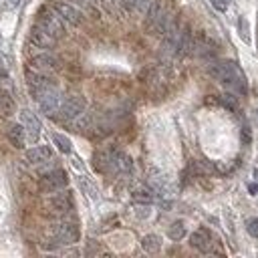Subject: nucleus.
<instances>
[{
  "instance_id": "1",
  "label": "nucleus",
  "mask_w": 258,
  "mask_h": 258,
  "mask_svg": "<svg viewBox=\"0 0 258 258\" xmlns=\"http://www.w3.org/2000/svg\"><path fill=\"white\" fill-rule=\"evenodd\" d=\"M210 75L216 81H220V83L228 85L236 95H242V97H244L246 91H248L246 79H244L240 67L234 61H218V63L210 65Z\"/></svg>"
},
{
  "instance_id": "2",
  "label": "nucleus",
  "mask_w": 258,
  "mask_h": 258,
  "mask_svg": "<svg viewBox=\"0 0 258 258\" xmlns=\"http://www.w3.org/2000/svg\"><path fill=\"white\" fill-rule=\"evenodd\" d=\"M173 22L172 18V12L166 4V0H154L149 10L145 12V26L149 33H157V34H164L170 24Z\"/></svg>"
},
{
  "instance_id": "3",
  "label": "nucleus",
  "mask_w": 258,
  "mask_h": 258,
  "mask_svg": "<svg viewBox=\"0 0 258 258\" xmlns=\"http://www.w3.org/2000/svg\"><path fill=\"white\" fill-rule=\"evenodd\" d=\"M49 234L61 244H75L81 236V230L71 220H59L49 226Z\"/></svg>"
},
{
  "instance_id": "4",
  "label": "nucleus",
  "mask_w": 258,
  "mask_h": 258,
  "mask_svg": "<svg viewBox=\"0 0 258 258\" xmlns=\"http://www.w3.org/2000/svg\"><path fill=\"white\" fill-rule=\"evenodd\" d=\"M65 20L61 18V15L55 10V8H43L38 12V18H36V24L38 26H43V29L47 31V33H51L55 38H61L63 34H65V24H63Z\"/></svg>"
},
{
  "instance_id": "5",
  "label": "nucleus",
  "mask_w": 258,
  "mask_h": 258,
  "mask_svg": "<svg viewBox=\"0 0 258 258\" xmlns=\"http://www.w3.org/2000/svg\"><path fill=\"white\" fill-rule=\"evenodd\" d=\"M45 208L51 214H55V216H67L75 208V202H73V196L69 192H63V189H59V192H52L45 200Z\"/></svg>"
},
{
  "instance_id": "6",
  "label": "nucleus",
  "mask_w": 258,
  "mask_h": 258,
  "mask_svg": "<svg viewBox=\"0 0 258 258\" xmlns=\"http://www.w3.org/2000/svg\"><path fill=\"white\" fill-rule=\"evenodd\" d=\"M87 101L83 95H69L67 99H63L61 109H59V117L63 121H75L77 117H81L85 113Z\"/></svg>"
},
{
  "instance_id": "7",
  "label": "nucleus",
  "mask_w": 258,
  "mask_h": 258,
  "mask_svg": "<svg viewBox=\"0 0 258 258\" xmlns=\"http://www.w3.org/2000/svg\"><path fill=\"white\" fill-rule=\"evenodd\" d=\"M67 184H69V175H67L65 170H52L47 175H43L38 182V188L43 189L45 194H52L59 192V189H65Z\"/></svg>"
},
{
  "instance_id": "8",
  "label": "nucleus",
  "mask_w": 258,
  "mask_h": 258,
  "mask_svg": "<svg viewBox=\"0 0 258 258\" xmlns=\"http://www.w3.org/2000/svg\"><path fill=\"white\" fill-rule=\"evenodd\" d=\"M61 103H63V95L57 87H51L43 97L38 99V105H40V111L45 115H55L59 109H61Z\"/></svg>"
},
{
  "instance_id": "9",
  "label": "nucleus",
  "mask_w": 258,
  "mask_h": 258,
  "mask_svg": "<svg viewBox=\"0 0 258 258\" xmlns=\"http://www.w3.org/2000/svg\"><path fill=\"white\" fill-rule=\"evenodd\" d=\"M31 69L36 73L49 75V73H55L59 69V61L52 55H49V52H40V55L31 59Z\"/></svg>"
},
{
  "instance_id": "10",
  "label": "nucleus",
  "mask_w": 258,
  "mask_h": 258,
  "mask_svg": "<svg viewBox=\"0 0 258 258\" xmlns=\"http://www.w3.org/2000/svg\"><path fill=\"white\" fill-rule=\"evenodd\" d=\"M57 40H59V38H55L51 33H47L43 26L34 24L33 29H31V43H33L34 47H38V49H52V47L57 45Z\"/></svg>"
},
{
  "instance_id": "11",
  "label": "nucleus",
  "mask_w": 258,
  "mask_h": 258,
  "mask_svg": "<svg viewBox=\"0 0 258 258\" xmlns=\"http://www.w3.org/2000/svg\"><path fill=\"white\" fill-rule=\"evenodd\" d=\"M55 10L61 15V18L65 22H69L71 26H79L83 22V12L79 8H75L73 4H67V2H55Z\"/></svg>"
},
{
  "instance_id": "12",
  "label": "nucleus",
  "mask_w": 258,
  "mask_h": 258,
  "mask_svg": "<svg viewBox=\"0 0 258 258\" xmlns=\"http://www.w3.org/2000/svg\"><path fill=\"white\" fill-rule=\"evenodd\" d=\"M20 123L24 125L26 129V138H29L31 141H38V135H40V123H38V119L33 111L29 109H22L20 111Z\"/></svg>"
},
{
  "instance_id": "13",
  "label": "nucleus",
  "mask_w": 258,
  "mask_h": 258,
  "mask_svg": "<svg viewBox=\"0 0 258 258\" xmlns=\"http://www.w3.org/2000/svg\"><path fill=\"white\" fill-rule=\"evenodd\" d=\"M189 246L196 248L198 252L208 254L212 250V234H210V230H206V228L196 230V232L189 236Z\"/></svg>"
},
{
  "instance_id": "14",
  "label": "nucleus",
  "mask_w": 258,
  "mask_h": 258,
  "mask_svg": "<svg viewBox=\"0 0 258 258\" xmlns=\"http://www.w3.org/2000/svg\"><path fill=\"white\" fill-rule=\"evenodd\" d=\"M51 155H52L51 147H47V145H36V147L29 149L24 157H26V161H29V164H45V161L51 159Z\"/></svg>"
},
{
  "instance_id": "15",
  "label": "nucleus",
  "mask_w": 258,
  "mask_h": 258,
  "mask_svg": "<svg viewBox=\"0 0 258 258\" xmlns=\"http://www.w3.org/2000/svg\"><path fill=\"white\" fill-rule=\"evenodd\" d=\"M6 138H8V141H10V145H15L17 149H22L24 147V141H26V129H24V125L20 123V125H10L8 127V131H6Z\"/></svg>"
},
{
  "instance_id": "16",
  "label": "nucleus",
  "mask_w": 258,
  "mask_h": 258,
  "mask_svg": "<svg viewBox=\"0 0 258 258\" xmlns=\"http://www.w3.org/2000/svg\"><path fill=\"white\" fill-rule=\"evenodd\" d=\"M131 157L123 152H113L111 154V168L113 172H131Z\"/></svg>"
},
{
  "instance_id": "17",
  "label": "nucleus",
  "mask_w": 258,
  "mask_h": 258,
  "mask_svg": "<svg viewBox=\"0 0 258 258\" xmlns=\"http://www.w3.org/2000/svg\"><path fill=\"white\" fill-rule=\"evenodd\" d=\"M93 168L97 170L99 173L113 172V168H111V154L97 152V154H95V157H93Z\"/></svg>"
},
{
  "instance_id": "18",
  "label": "nucleus",
  "mask_w": 258,
  "mask_h": 258,
  "mask_svg": "<svg viewBox=\"0 0 258 258\" xmlns=\"http://www.w3.org/2000/svg\"><path fill=\"white\" fill-rule=\"evenodd\" d=\"M141 248L149 254H155L161 250V238L157 234H147L141 238Z\"/></svg>"
},
{
  "instance_id": "19",
  "label": "nucleus",
  "mask_w": 258,
  "mask_h": 258,
  "mask_svg": "<svg viewBox=\"0 0 258 258\" xmlns=\"http://www.w3.org/2000/svg\"><path fill=\"white\" fill-rule=\"evenodd\" d=\"M123 2V6L131 12H139V15H145V12L149 10V6H152L154 0H121Z\"/></svg>"
},
{
  "instance_id": "20",
  "label": "nucleus",
  "mask_w": 258,
  "mask_h": 258,
  "mask_svg": "<svg viewBox=\"0 0 258 258\" xmlns=\"http://www.w3.org/2000/svg\"><path fill=\"white\" fill-rule=\"evenodd\" d=\"M192 172H196V173H200V175H210V173H214L216 172V166L212 164V161H208V159H200V161H192Z\"/></svg>"
},
{
  "instance_id": "21",
  "label": "nucleus",
  "mask_w": 258,
  "mask_h": 258,
  "mask_svg": "<svg viewBox=\"0 0 258 258\" xmlns=\"http://www.w3.org/2000/svg\"><path fill=\"white\" fill-rule=\"evenodd\" d=\"M12 111H15V101H12V97L8 93L0 91V113H2V115H12Z\"/></svg>"
},
{
  "instance_id": "22",
  "label": "nucleus",
  "mask_w": 258,
  "mask_h": 258,
  "mask_svg": "<svg viewBox=\"0 0 258 258\" xmlns=\"http://www.w3.org/2000/svg\"><path fill=\"white\" fill-rule=\"evenodd\" d=\"M168 236H170V238H172L173 242L182 240V238L186 236V226H184V222H182V220L173 222V224L170 226V230H168Z\"/></svg>"
},
{
  "instance_id": "23",
  "label": "nucleus",
  "mask_w": 258,
  "mask_h": 258,
  "mask_svg": "<svg viewBox=\"0 0 258 258\" xmlns=\"http://www.w3.org/2000/svg\"><path fill=\"white\" fill-rule=\"evenodd\" d=\"M52 141H55V145L61 149L63 154H71V139L69 138H65V135H61V133H55L52 135Z\"/></svg>"
},
{
  "instance_id": "24",
  "label": "nucleus",
  "mask_w": 258,
  "mask_h": 258,
  "mask_svg": "<svg viewBox=\"0 0 258 258\" xmlns=\"http://www.w3.org/2000/svg\"><path fill=\"white\" fill-rule=\"evenodd\" d=\"M133 200L141 202V204H152L154 202V194L149 192V189H138V192L133 194Z\"/></svg>"
},
{
  "instance_id": "25",
  "label": "nucleus",
  "mask_w": 258,
  "mask_h": 258,
  "mask_svg": "<svg viewBox=\"0 0 258 258\" xmlns=\"http://www.w3.org/2000/svg\"><path fill=\"white\" fill-rule=\"evenodd\" d=\"M238 26H240V38L248 45V43H250V34H248V33H250V31H248V20L244 18V17H240V18H238Z\"/></svg>"
},
{
  "instance_id": "26",
  "label": "nucleus",
  "mask_w": 258,
  "mask_h": 258,
  "mask_svg": "<svg viewBox=\"0 0 258 258\" xmlns=\"http://www.w3.org/2000/svg\"><path fill=\"white\" fill-rule=\"evenodd\" d=\"M246 230L252 238H258V218H252L246 222Z\"/></svg>"
},
{
  "instance_id": "27",
  "label": "nucleus",
  "mask_w": 258,
  "mask_h": 258,
  "mask_svg": "<svg viewBox=\"0 0 258 258\" xmlns=\"http://www.w3.org/2000/svg\"><path fill=\"white\" fill-rule=\"evenodd\" d=\"M252 141V135H250V129L248 127H242V143L248 145Z\"/></svg>"
},
{
  "instance_id": "28",
  "label": "nucleus",
  "mask_w": 258,
  "mask_h": 258,
  "mask_svg": "<svg viewBox=\"0 0 258 258\" xmlns=\"http://www.w3.org/2000/svg\"><path fill=\"white\" fill-rule=\"evenodd\" d=\"M212 4H214L216 8H218L220 12H224V10L228 8V0H212Z\"/></svg>"
},
{
  "instance_id": "29",
  "label": "nucleus",
  "mask_w": 258,
  "mask_h": 258,
  "mask_svg": "<svg viewBox=\"0 0 258 258\" xmlns=\"http://www.w3.org/2000/svg\"><path fill=\"white\" fill-rule=\"evenodd\" d=\"M248 192H250L252 196H258V184H256V182L248 184Z\"/></svg>"
},
{
  "instance_id": "30",
  "label": "nucleus",
  "mask_w": 258,
  "mask_h": 258,
  "mask_svg": "<svg viewBox=\"0 0 258 258\" xmlns=\"http://www.w3.org/2000/svg\"><path fill=\"white\" fill-rule=\"evenodd\" d=\"M20 2H22V0H8V2H6V6H8V8H17Z\"/></svg>"
},
{
  "instance_id": "31",
  "label": "nucleus",
  "mask_w": 258,
  "mask_h": 258,
  "mask_svg": "<svg viewBox=\"0 0 258 258\" xmlns=\"http://www.w3.org/2000/svg\"><path fill=\"white\" fill-rule=\"evenodd\" d=\"M252 173H254V182H256V184H258V170H254V172H252Z\"/></svg>"
}]
</instances>
